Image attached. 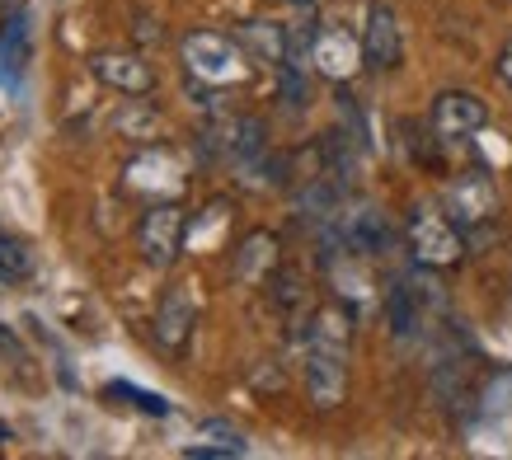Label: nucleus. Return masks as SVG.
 <instances>
[{"label":"nucleus","mask_w":512,"mask_h":460,"mask_svg":"<svg viewBox=\"0 0 512 460\" xmlns=\"http://www.w3.org/2000/svg\"><path fill=\"white\" fill-rule=\"evenodd\" d=\"M90 71L99 85H109V90L127 94V99H146V94L156 90V71L141 62V57H132V52H99L90 62Z\"/></svg>","instance_id":"9b49d317"},{"label":"nucleus","mask_w":512,"mask_h":460,"mask_svg":"<svg viewBox=\"0 0 512 460\" xmlns=\"http://www.w3.org/2000/svg\"><path fill=\"white\" fill-rule=\"evenodd\" d=\"M447 216L466 230V235L484 230L498 216V188H494V179H489V174H480V169L461 174V179L447 188Z\"/></svg>","instance_id":"423d86ee"},{"label":"nucleus","mask_w":512,"mask_h":460,"mask_svg":"<svg viewBox=\"0 0 512 460\" xmlns=\"http://www.w3.org/2000/svg\"><path fill=\"white\" fill-rule=\"evenodd\" d=\"M226 160H231L245 184H264L268 169V127L259 118H231V141H226Z\"/></svg>","instance_id":"ddd939ff"},{"label":"nucleus","mask_w":512,"mask_h":460,"mask_svg":"<svg viewBox=\"0 0 512 460\" xmlns=\"http://www.w3.org/2000/svg\"><path fill=\"white\" fill-rule=\"evenodd\" d=\"M0 230H5V226H0Z\"/></svg>","instance_id":"a878e982"},{"label":"nucleus","mask_w":512,"mask_h":460,"mask_svg":"<svg viewBox=\"0 0 512 460\" xmlns=\"http://www.w3.org/2000/svg\"><path fill=\"white\" fill-rule=\"evenodd\" d=\"M240 47H245L249 57L259 66H282L287 62V24H273V19H249L235 29Z\"/></svg>","instance_id":"dca6fc26"},{"label":"nucleus","mask_w":512,"mask_h":460,"mask_svg":"<svg viewBox=\"0 0 512 460\" xmlns=\"http://www.w3.org/2000/svg\"><path fill=\"white\" fill-rule=\"evenodd\" d=\"M29 62H33V10L19 5V10L0 19V80L19 85Z\"/></svg>","instance_id":"f8f14e48"},{"label":"nucleus","mask_w":512,"mask_h":460,"mask_svg":"<svg viewBox=\"0 0 512 460\" xmlns=\"http://www.w3.org/2000/svg\"><path fill=\"white\" fill-rule=\"evenodd\" d=\"M498 76H503V80L512 85V43L503 47V57H498Z\"/></svg>","instance_id":"4be33fe9"},{"label":"nucleus","mask_w":512,"mask_h":460,"mask_svg":"<svg viewBox=\"0 0 512 460\" xmlns=\"http://www.w3.org/2000/svg\"><path fill=\"white\" fill-rule=\"evenodd\" d=\"M184 66L188 76L198 85H240L249 76V52L240 47V38H226V33H212V29H198L184 38Z\"/></svg>","instance_id":"f03ea898"},{"label":"nucleus","mask_w":512,"mask_h":460,"mask_svg":"<svg viewBox=\"0 0 512 460\" xmlns=\"http://www.w3.org/2000/svg\"><path fill=\"white\" fill-rule=\"evenodd\" d=\"M0 353H10V357H24V348L15 343V334H0Z\"/></svg>","instance_id":"5701e85b"},{"label":"nucleus","mask_w":512,"mask_h":460,"mask_svg":"<svg viewBox=\"0 0 512 460\" xmlns=\"http://www.w3.org/2000/svg\"><path fill=\"white\" fill-rule=\"evenodd\" d=\"M409 249H414V263H423V268H451L466 254V240H461V226L437 202H414V212H409Z\"/></svg>","instance_id":"7ed1b4c3"},{"label":"nucleus","mask_w":512,"mask_h":460,"mask_svg":"<svg viewBox=\"0 0 512 460\" xmlns=\"http://www.w3.org/2000/svg\"><path fill=\"white\" fill-rule=\"evenodd\" d=\"M273 273H278V235H268V230L245 235V245L235 249V277L245 287H259Z\"/></svg>","instance_id":"2eb2a0df"},{"label":"nucleus","mask_w":512,"mask_h":460,"mask_svg":"<svg viewBox=\"0 0 512 460\" xmlns=\"http://www.w3.org/2000/svg\"><path fill=\"white\" fill-rule=\"evenodd\" d=\"M489 127V104L470 90H447L433 99V132L447 141H466Z\"/></svg>","instance_id":"1a4fd4ad"},{"label":"nucleus","mask_w":512,"mask_h":460,"mask_svg":"<svg viewBox=\"0 0 512 460\" xmlns=\"http://www.w3.org/2000/svg\"><path fill=\"white\" fill-rule=\"evenodd\" d=\"M306 395L315 409H339L348 395V315L320 310L306 334Z\"/></svg>","instance_id":"f257e3e1"},{"label":"nucleus","mask_w":512,"mask_h":460,"mask_svg":"<svg viewBox=\"0 0 512 460\" xmlns=\"http://www.w3.org/2000/svg\"><path fill=\"white\" fill-rule=\"evenodd\" d=\"M0 442H10V428H0Z\"/></svg>","instance_id":"393cba45"},{"label":"nucleus","mask_w":512,"mask_h":460,"mask_svg":"<svg viewBox=\"0 0 512 460\" xmlns=\"http://www.w3.org/2000/svg\"><path fill=\"white\" fill-rule=\"evenodd\" d=\"M339 235V245L348 259H386L390 249H395V226H390V216L376 207V202H353V207H343L339 221L325 226Z\"/></svg>","instance_id":"20e7f679"},{"label":"nucleus","mask_w":512,"mask_h":460,"mask_svg":"<svg viewBox=\"0 0 512 460\" xmlns=\"http://www.w3.org/2000/svg\"><path fill=\"white\" fill-rule=\"evenodd\" d=\"M10 10H19V0H0V15H10Z\"/></svg>","instance_id":"b1692460"},{"label":"nucleus","mask_w":512,"mask_h":460,"mask_svg":"<svg viewBox=\"0 0 512 460\" xmlns=\"http://www.w3.org/2000/svg\"><path fill=\"white\" fill-rule=\"evenodd\" d=\"M273 301H278L282 310H292L296 301H301V277L296 273H273Z\"/></svg>","instance_id":"aec40b11"},{"label":"nucleus","mask_w":512,"mask_h":460,"mask_svg":"<svg viewBox=\"0 0 512 460\" xmlns=\"http://www.w3.org/2000/svg\"><path fill=\"white\" fill-rule=\"evenodd\" d=\"M137 38L141 43H160V24H151L146 15H137Z\"/></svg>","instance_id":"412c9836"},{"label":"nucleus","mask_w":512,"mask_h":460,"mask_svg":"<svg viewBox=\"0 0 512 460\" xmlns=\"http://www.w3.org/2000/svg\"><path fill=\"white\" fill-rule=\"evenodd\" d=\"M362 57L376 71H395L404 57V38H400V19L386 0H372L367 5V29H362Z\"/></svg>","instance_id":"9d476101"},{"label":"nucleus","mask_w":512,"mask_h":460,"mask_svg":"<svg viewBox=\"0 0 512 460\" xmlns=\"http://www.w3.org/2000/svg\"><path fill=\"white\" fill-rule=\"evenodd\" d=\"M104 399H127L137 414L146 418H170V399L165 395H151V390H137L132 381H109L104 385Z\"/></svg>","instance_id":"a211bd4d"},{"label":"nucleus","mask_w":512,"mask_h":460,"mask_svg":"<svg viewBox=\"0 0 512 460\" xmlns=\"http://www.w3.org/2000/svg\"><path fill=\"white\" fill-rule=\"evenodd\" d=\"M29 273H33V254H29V245L0 230V282H24Z\"/></svg>","instance_id":"6ab92c4d"},{"label":"nucleus","mask_w":512,"mask_h":460,"mask_svg":"<svg viewBox=\"0 0 512 460\" xmlns=\"http://www.w3.org/2000/svg\"><path fill=\"white\" fill-rule=\"evenodd\" d=\"M184 160L170 151V146H151L141 151L132 165H127V188L132 193H146V198H174L184 188Z\"/></svg>","instance_id":"6e6552de"},{"label":"nucleus","mask_w":512,"mask_h":460,"mask_svg":"<svg viewBox=\"0 0 512 460\" xmlns=\"http://www.w3.org/2000/svg\"><path fill=\"white\" fill-rule=\"evenodd\" d=\"M362 62H367V57H362V38H353L343 24H320V29H315L311 66L320 71V76H329L334 85H343V80L357 76V66Z\"/></svg>","instance_id":"0eeeda50"},{"label":"nucleus","mask_w":512,"mask_h":460,"mask_svg":"<svg viewBox=\"0 0 512 460\" xmlns=\"http://www.w3.org/2000/svg\"><path fill=\"white\" fill-rule=\"evenodd\" d=\"M193 324H198V301L188 287H170L156 306V343L165 353H184V343L193 338Z\"/></svg>","instance_id":"4468645a"},{"label":"nucleus","mask_w":512,"mask_h":460,"mask_svg":"<svg viewBox=\"0 0 512 460\" xmlns=\"http://www.w3.org/2000/svg\"><path fill=\"white\" fill-rule=\"evenodd\" d=\"M184 240H188V216L179 202H156L151 212L141 216L137 249L151 268H170V263L184 254Z\"/></svg>","instance_id":"39448f33"},{"label":"nucleus","mask_w":512,"mask_h":460,"mask_svg":"<svg viewBox=\"0 0 512 460\" xmlns=\"http://www.w3.org/2000/svg\"><path fill=\"white\" fill-rule=\"evenodd\" d=\"M245 451H249L245 432H235L231 423H202L198 442L184 446L188 460H231V456H245Z\"/></svg>","instance_id":"f3484780"}]
</instances>
